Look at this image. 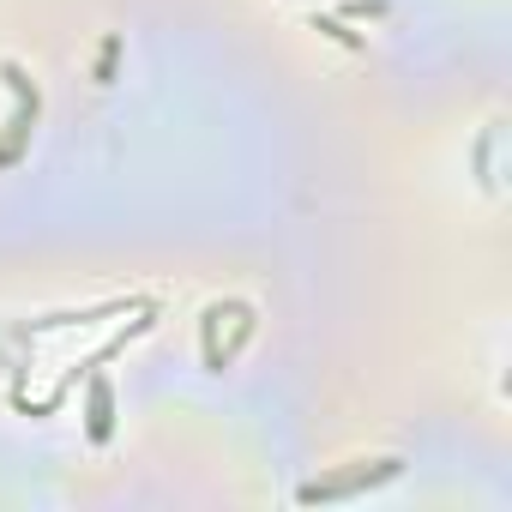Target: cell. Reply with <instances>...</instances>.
<instances>
[{
    "mask_svg": "<svg viewBox=\"0 0 512 512\" xmlns=\"http://www.w3.org/2000/svg\"><path fill=\"white\" fill-rule=\"evenodd\" d=\"M85 434H91V446L115 440V386H109V374H103L97 356L85 362Z\"/></svg>",
    "mask_w": 512,
    "mask_h": 512,
    "instance_id": "3957f363",
    "label": "cell"
},
{
    "mask_svg": "<svg viewBox=\"0 0 512 512\" xmlns=\"http://www.w3.org/2000/svg\"><path fill=\"white\" fill-rule=\"evenodd\" d=\"M0 79L13 91V115L0 127V169H19L31 157V139H37V121H43V91L31 85V73L19 61H0Z\"/></svg>",
    "mask_w": 512,
    "mask_h": 512,
    "instance_id": "6da1fadb",
    "label": "cell"
},
{
    "mask_svg": "<svg viewBox=\"0 0 512 512\" xmlns=\"http://www.w3.org/2000/svg\"><path fill=\"white\" fill-rule=\"evenodd\" d=\"M398 476H404V458H398V452H392V458H356V464H344V470H332V476L302 482L296 500H302V506H332V500H356V494H368V488H386V482H398Z\"/></svg>",
    "mask_w": 512,
    "mask_h": 512,
    "instance_id": "7a4b0ae2",
    "label": "cell"
}]
</instances>
